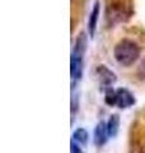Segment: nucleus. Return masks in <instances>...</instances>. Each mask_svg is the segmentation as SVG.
<instances>
[{
	"instance_id": "8",
	"label": "nucleus",
	"mask_w": 145,
	"mask_h": 153,
	"mask_svg": "<svg viewBox=\"0 0 145 153\" xmlns=\"http://www.w3.org/2000/svg\"><path fill=\"white\" fill-rule=\"evenodd\" d=\"M118 128H120V116L117 114L111 115L108 121H107V130H108V135L111 138H115L118 133Z\"/></svg>"
},
{
	"instance_id": "2",
	"label": "nucleus",
	"mask_w": 145,
	"mask_h": 153,
	"mask_svg": "<svg viewBox=\"0 0 145 153\" xmlns=\"http://www.w3.org/2000/svg\"><path fill=\"white\" fill-rule=\"evenodd\" d=\"M113 55L116 61L122 65V66H130L132 65L135 61L139 59L140 56V47L136 42H134L132 40H124L118 41L115 46Z\"/></svg>"
},
{
	"instance_id": "11",
	"label": "nucleus",
	"mask_w": 145,
	"mask_h": 153,
	"mask_svg": "<svg viewBox=\"0 0 145 153\" xmlns=\"http://www.w3.org/2000/svg\"><path fill=\"white\" fill-rule=\"evenodd\" d=\"M70 148H71V153H83V148H80L78 144H75L74 142L70 143Z\"/></svg>"
},
{
	"instance_id": "1",
	"label": "nucleus",
	"mask_w": 145,
	"mask_h": 153,
	"mask_svg": "<svg viewBox=\"0 0 145 153\" xmlns=\"http://www.w3.org/2000/svg\"><path fill=\"white\" fill-rule=\"evenodd\" d=\"M88 46V40L84 32H80L76 37L75 46L70 56V74L74 80H79L83 76L84 70V55Z\"/></svg>"
},
{
	"instance_id": "6",
	"label": "nucleus",
	"mask_w": 145,
	"mask_h": 153,
	"mask_svg": "<svg viewBox=\"0 0 145 153\" xmlns=\"http://www.w3.org/2000/svg\"><path fill=\"white\" fill-rule=\"evenodd\" d=\"M99 10H101L99 1H95L94 5H93V9H92V12H90L89 19H88V32H89L90 37H94V35H95L97 23H98V17H99Z\"/></svg>"
},
{
	"instance_id": "3",
	"label": "nucleus",
	"mask_w": 145,
	"mask_h": 153,
	"mask_svg": "<svg viewBox=\"0 0 145 153\" xmlns=\"http://www.w3.org/2000/svg\"><path fill=\"white\" fill-rule=\"evenodd\" d=\"M135 103L134 94L126 88H118L116 91V105L120 108H127Z\"/></svg>"
},
{
	"instance_id": "9",
	"label": "nucleus",
	"mask_w": 145,
	"mask_h": 153,
	"mask_svg": "<svg viewBox=\"0 0 145 153\" xmlns=\"http://www.w3.org/2000/svg\"><path fill=\"white\" fill-rule=\"evenodd\" d=\"M104 101L109 106H113L116 105V91H113L112 87H108L106 88V97H104Z\"/></svg>"
},
{
	"instance_id": "4",
	"label": "nucleus",
	"mask_w": 145,
	"mask_h": 153,
	"mask_svg": "<svg viewBox=\"0 0 145 153\" xmlns=\"http://www.w3.org/2000/svg\"><path fill=\"white\" fill-rule=\"evenodd\" d=\"M97 76H98L99 82L102 85H104V88L111 87L116 82V74L112 70H109L106 65H99L97 68Z\"/></svg>"
},
{
	"instance_id": "5",
	"label": "nucleus",
	"mask_w": 145,
	"mask_h": 153,
	"mask_svg": "<svg viewBox=\"0 0 145 153\" xmlns=\"http://www.w3.org/2000/svg\"><path fill=\"white\" fill-rule=\"evenodd\" d=\"M108 130H107V124L104 121H101L97 124V126L94 129V135H93V140L94 144L97 147H102L106 144V142L108 139Z\"/></svg>"
},
{
	"instance_id": "10",
	"label": "nucleus",
	"mask_w": 145,
	"mask_h": 153,
	"mask_svg": "<svg viewBox=\"0 0 145 153\" xmlns=\"http://www.w3.org/2000/svg\"><path fill=\"white\" fill-rule=\"evenodd\" d=\"M138 73L141 78H145V57H143V60L140 61V65L138 68Z\"/></svg>"
},
{
	"instance_id": "7",
	"label": "nucleus",
	"mask_w": 145,
	"mask_h": 153,
	"mask_svg": "<svg viewBox=\"0 0 145 153\" xmlns=\"http://www.w3.org/2000/svg\"><path fill=\"white\" fill-rule=\"evenodd\" d=\"M88 139H89V134L88 131L85 130L84 128H79L72 133V139L71 142H74L75 144H78L80 148H84L88 143Z\"/></svg>"
}]
</instances>
